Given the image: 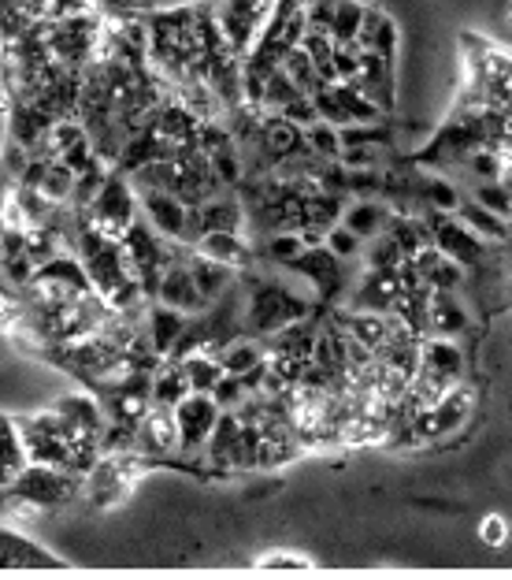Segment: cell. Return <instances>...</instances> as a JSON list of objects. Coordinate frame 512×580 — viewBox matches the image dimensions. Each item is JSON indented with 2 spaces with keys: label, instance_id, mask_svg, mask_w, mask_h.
Returning a JSON list of instances; mask_svg holds the SVG:
<instances>
[{
  "label": "cell",
  "instance_id": "obj_1",
  "mask_svg": "<svg viewBox=\"0 0 512 580\" xmlns=\"http://www.w3.org/2000/svg\"><path fill=\"white\" fill-rule=\"evenodd\" d=\"M82 216H86V220L97 227V231L108 235V238H123L130 231V224L142 216L138 190H134V183L127 179V175L112 168L108 175H104L97 198H93L86 209H82Z\"/></svg>",
  "mask_w": 512,
  "mask_h": 580
},
{
  "label": "cell",
  "instance_id": "obj_2",
  "mask_svg": "<svg viewBox=\"0 0 512 580\" xmlns=\"http://www.w3.org/2000/svg\"><path fill=\"white\" fill-rule=\"evenodd\" d=\"M8 491L23 495V499L38 503L41 510L56 514L82 499V476L71 469H60V465L27 462V469L8 484Z\"/></svg>",
  "mask_w": 512,
  "mask_h": 580
},
{
  "label": "cell",
  "instance_id": "obj_3",
  "mask_svg": "<svg viewBox=\"0 0 512 580\" xmlns=\"http://www.w3.org/2000/svg\"><path fill=\"white\" fill-rule=\"evenodd\" d=\"M219 410L212 395L190 391L179 406H175V428H179V458H186L190 469H201V454L208 447V435H212Z\"/></svg>",
  "mask_w": 512,
  "mask_h": 580
},
{
  "label": "cell",
  "instance_id": "obj_4",
  "mask_svg": "<svg viewBox=\"0 0 512 580\" xmlns=\"http://www.w3.org/2000/svg\"><path fill=\"white\" fill-rule=\"evenodd\" d=\"M212 12L227 38V49L245 60L271 15V0H212Z\"/></svg>",
  "mask_w": 512,
  "mask_h": 580
},
{
  "label": "cell",
  "instance_id": "obj_5",
  "mask_svg": "<svg viewBox=\"0 0 512 580\" xmlns=\"http://www.w3.org/2000/svg\"><path fill=\"white\" fill-rule=\"evenodd\" d=\"M134 450L149 465H171L179 458V428H175V410L149 406L145 417L134 424Z\"/></svg>",
  "mask_w": 512,
  "mask_h": 580
},
{
  "label": "cell",
  "instance_id": "obj_6",
  "mask_svg": "<svg viewBox=\"0 0 512 580\" xmlns=\"http://www.w3.org/2000/svg\"><path fill=\"white\" fill-rule=\"evenodd\" d=\"M472 328V305L461 298V290H431V298H427V335L461 339Z\"/></svg>",
  "mask_w": 512,
  "mask_h": 580
},
{
  "label": "cell",
  "instance_id": "obj_7",
  "mask_svg": "<svg viewBox=\"0 0 512 580\" xmlns=\"http://www.w3.org/2000/svg\"><path fill=\"white\" fill-rule=\"evenodd\" d=\"M401 298V283H397V268L383 272V268H364V276L349 287L346 309H372V313H390Z\"/></svg>",
  "mask_w": 512,
  "mask_h": 580
},
{
  "label": "cell",
  "instance_id": "obj_8",
  "mask_svg": "<svg viewBox=\"0 0 512 580\" xmlns=\"http://www.w3.org/2000/svg\"><path fill=\"white\" fill-rule=\"evenodd\" d=\"M186 328H190V317L179 313V309L164 305V302H149V309H145V320H142V331L145 339H149L153 354L156 358H171L175 346H179V339L186 335Z\"/></svg>",
  "mask_w": 512,
  "mask_h": 580
},
{
  "label": "cell",
  "instance_id": "obj_9",
  "mask_svg": "<svg viewBox=\"0 0 512 580\" xmlns=\"http://www.w3.org/2000/svg\"><path fill=\"white\" fill-rule=\"evenodd\" d=\"M197 253L212 257V261L234 268V272H242V268L257 265V250L253 242H249V235L242 231H205L201 238L194 242Z\"/></svg>",
  "mask_w": 512,
  "mask_h": 580
},
{
  "label": "cell",
  "instance_id": "obj_10",
  "mask_svg": "<svg viewBox=\"0 0 512 580\" xmlns=\"http://www.w3.org/2000/svg\"><path fill=\"white\" fill-rule=\"evenodd\" d=\"M420 369L435 372L449 383H461L468 376V358L457 339H442V335H427L420 339Z\"/></svg>",
  "mask_w": 512,
  "mask_h": 580
},
{
  "label": "cell",
  "instance_id": "obj_11",
  "mask_svg": "<svg viewBox=\"0 0 512 580\" xmlns=\"http://www.w3.org/2000/svg\"><path fill=\"white\" fill-rule=\"evenodd\" d=\"M397 38H401V30H397V19L390 15V8H383V4L364 8L357 49H364V53H379L386 60H397Z\"/></svg>",
  "mask_w": 512,
  "mask_h": 580
},
{
  "label": "cell",
  "instance_id": "obj_12",
  "mask_svg": "<svg viewBox=\"0 0 512 580\" xmlns=\"http://www.w3.org/2000/svg\"><path fill=\"white\" fill-rule=\"evenodd\" d=\"M201 216V231H242L245 235V205L238 190H219L201 205H194Z\"/></svg>",
  "mask_w": 512,
  "mask_h": 580
},
{
  "label": "cell",
  "instance_id": "obj_13",
  "mask_svg": "<svg viewBox=\"0 0 512 580\" xmlns=\"http://www.w3.org/2000/svg\"><path fill=\"white\" fill-rule=\"evenodd\" d=\"M457 220H461L464 227H472V231H476L479 238H483V242H487L494 253H501V246L509 242V231H512L509 216L487 209V205H479L476 198H464V201H461V209H457Z\"/></svg>",
  "mask_w": 512,
  "mask_h": 580
},
{
  "label": "cell",
  "instance_id": "obj_14",
  "mask_svg": "<svg viewBox=\"0 0 512 580\" xmlns=\"http://www.w3.org/2000/svg\"><path fill=\"white\" fill-rule=\"evenodd\" d=\"M27 462L30 454H27L15 413H0V488H8V484L27 469Z\"/></svg>",
  "mask_w": 512,
  "mask_h": 580
},
{
  "label": "cell",
  "instance_id": "obj_15",
  "mask_svg": "<svg viewBox=\"0 0 512 580\" xmlns=\"http://www.w3.org/2000/svg\"><path fill=\"white\" fill-rule=\"evenodd\" d=\"M186 265H190L194 283H197V290H201V298H205L208 305H212L216 298H223L227 290L234 287V279H238L234 268L219 265V261H212V257H205V253H197V250H190Z\"/></svg>",
  "mask_w": 512,
  "mask_h": 580
},
{
  "label": "cell",
  "instance_id": "obj_16",
  "mask_svg": "<svg viewBox=\"0 0 512 580\" xmlns=\"http://www.w3.org/2000/svg\"><path fill=\"white\" fill-rule=\"evenodd\" d=\"M390 216H394V205H383L379 198H357V201L346 205V213H342V224H346L353 235H361L364 242H368V238L386 231Z\"/></svg>",
  "mask_w": 512,
  "mask_h": 580
},
{
  "label": "cell",
  "instance_id": "obj_17",
  "mask_svg": "<svg viewBox=\"0 0 512 580\" xmlns=\"http://www.w3.org/2000/svg\"><path fill=\"white\" fill-rule=\"evenodd\" d=\"M268 358V346L260 335H249V331H242V335H234L231 343H227L223 350H219V361H223V372H231V376H249L253 369L264 365Z\"/></svg>",
  "mask_w": 512,
  "mask_h": 580
},
{
  "label": "cell",
  "instance_id": "obj_18",
  "mask_svg": "<svg viewBox=\"0 0 512 580\" xmlns=\"http://www.w3.org/2000/svg\"><path fill=\"white\" fill-rule=\"evenodd\" d=\"M149 395H153V406H167V410H175L186 395H190V380H186V372H182L179 361L164 358L160 365H156Z\"/></svg>",
  "mask_w": 512,
  "mask_h": 580
},
{
  "label": "cell",
  "instance_id": "obj_19",
  "mask_svg": "<svg viewBox=\"0 0 512 580\" xmlns=\"http://www.w3.org/2000/svg\"><path fill=\"white\" fill-rule=\"evenodd\" d=\"M179 365L190 380V391H201V395H212V387L223 380V361L212 350H194V354L179 358Z\"/></svg>",
  "mask_w": 512,
  "mask_h": 580
},
{
  "label": "cell",
  "instance_id": "obj_20",
  "mask_svg": "<svg viewBox=\"0 0 512 580\" xmlns=\"http://www.w3.org/2000/svg\"><path fill=\"white\" fill-rule=\"evenodd\" d=\"M305 250L309 246H305V238H301V231H275L264 238V250H257V257L275 268H290Z\"/></svg>",
  "mask_w": 512,
  "mask_h": 580
},
{
  "label": "cell",
  "instance_id": "obj_21",
  "mask_svg": "<svg viewBox=\"0 0 512 580\" xmlns=\"http://www.w3.org/2000/svg\"><path fill=\"white\" fill-rule=\"evenodd\" d=\"M364 8L361 0H334V15H331V38L334 45H357L361 23H364Z\"/></svg>",
  "mask_w": 512,
  "mask_h": 580
},
{
  "label": "cell",
  "instance_id": "obj_22",
  "mask_svg": "<svg viewBox=\"0 0 512 580\" xmlns=\"http://www.w3.org/2000/svg\"><path fill=\"white\" fill-rule=\"evenodd\" d=\"M279 68L286 71V75L294 79V86H297L301 93H309V97L323 86V82H320V71H316V60H312V56L305 53V45L286 49V56H282Z\"/></svg>",
  "mask_w": 512,
  "mask_h": 580
},
{
  "label": "cell",
  "instance_id": "obj_23",
  "mask_svg": "<svg viewBox=\"0 0 512 580\" xmlns=\"http://www.w3.org/2000/svg\"><path fill=\"white\" fill-rule=\"evenodd\" d=\"M305 145H309L312 157L338 160L342 157V131L327 120H316V123H309L305 127Z\"/></svg>",
  "mask_w": 512,
  "mask_h": 580
},
{
  "label": "cell",
  "instance_id": "obj_24",
  "mask_svg": "<svg viewBox=\"0 0 512 580\" xmlns=\"http://www.w3.org/2000/svg\"><path fill=\"white\" fill-rule=\"evenodd\" d=\"M323 246L338 257V261H357V257L364 253V238L361 235H353L346 224H334L327 235H323Z\"/></svg>",
  "mask_w": 512,
  "mask_h": 580
},
{
  "label": "cell",
  "instance_id": "obj_25",
  "mask_svg": "<svg viewBox=\"0 0 512 580\" xmlns=\"http://www.w3.org/2000/svg\"><path fill=\"white\" fill-rule=\"evenodd\" d=\"M512 540V525L505 514H487L483 521H479V543L487 547V551H505Z\"/></svg>",
  "mask_w": 512,
  "mask_h": 580
},
{
  "label": "cell",
  "instance_id": "obj_26",
  "mask_svg": "<svg viewBox=\"0 0 512 580\" xmlns=\"http://www.w3.org/2000/svg\"><path fill=\"white\" fill-rule=\"evenodd\" d=\"M212 398H216L219 410H238L249 398V387H245L242 376H231V372H223V380H219L216 387H212Z\"/></svg>",
  "mask_w": 512,
  "mask_h": 580
},
{
  "label": "cell",
  "instance_id": "obj_27",
  "mask_svg": "<svg viewBox=\"0 0 512 580\" xmlns=\"http://www.w3.org/2000/svg\"><path fill=\"white\" fill-rule=\"evenodd\" d=\"M257 569H312L316 558L301 555V551H286V547H275V551H264L253 562Z\"/></svg>",
  "mask_w": 512,
  "mask_h": 580
},
{
  "label": "cell",
  "instance_id": "obj_28",
  "mask_svg": "<svg viewBox=\"0 0 512 580\" xmlns=\"http://www.w3.org/2000/svg\"><path fill=\"white\" fill-rule=\"evenodd\" d=\"M505 23H509V30H512V0L505 4Z\"/></svg>",
  "mask_w": 512,
  "mask_h": 580
},
{
  "label": "cell",
  "instance_id": "obj_29",
  "mask_svg": "<svg viewBox=\"0 0 512 580\" xmlns=\"http://www.w3.org/2000/svg\"><path fill=\"white\" fill-rule=\"evenodd\" d=\"M509 224H512V209H509Z\"/></svg>",
  "mask_w": 512,
  "mask_h": 580
}]
</instances>
